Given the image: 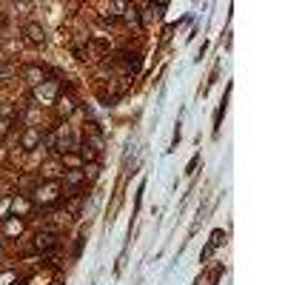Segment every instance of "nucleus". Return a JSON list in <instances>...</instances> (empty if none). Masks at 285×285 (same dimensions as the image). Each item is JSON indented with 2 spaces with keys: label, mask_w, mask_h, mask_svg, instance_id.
I'll return each instance as SVG.
<instances>
[{
  "label": "nucleus",
  "mask_w": 285,
  "mask_h": 285,
  "mask_svg": "<svg viewBox=\"0 0 285 285\" xmlns=\"http://www.w3.org/2000/svg\"><path fill=\"white\" fill-rule=\"evenodd\" d=\"M140 63H143V60H140L137 51H123V54H120V66H123L126 74H137V71H140Z\"/></svg>",
  "instance_id": "1"
},
{
  "label": "nucleus",
  "mask_w": 285,
  "mask_h": 285,
  "mask_svg": "<svg viewBox=\"0 0 285 285\" xmlns=\"http://www.w3.org/2000/svg\"><path fill=\"white\" fill-rule=\"evenodd\" d=\"M34 245H37L40 254H46V251H51V248H57V237L51 234V231H40V234L34 237Z\"/></svg>",
  "instance_id": "2"
},
{
  "label": "nucleus",
  "mask_w": 285,
  "mask_h": 285,
  "mask_svg": "<svg viewBox=\"0 0 285 285\" xmlns=\"http://www.w3.org/2000/svg\"><path fill=\"white\" fill-rule=\"evenodd\" d=\"M57 191H60V185H57V183L43 185V191H37V194H40L37 200H40V202H46V205H57Z\"/></svg>",
  "instance_id": "3"
},
{
  "label": "nucleus",
  "mask_w": 285,
  "mask_h": 285,
  "mask_svg": "<svg viewBox=\"0 0 285 285\" xmlns=\"http://www.w3.org/2000/svg\"><path fill=\"white\" fill-rule=\"evenodd\" d=\"M26 34H29L32 43H43V40H46V32H43L40 23H29V26H26Z\"/></svg>",
  "instance_id": "4"
},
{
  "label": "nucleus",
  "mask_w": 285,
  "mask_h": 285,
  "mask_svg": "<svg viewBox=\"0 0 285 285\" xmlns=\"http://www.w3.org/2000/svg\"><path fill=\"white\" fill-rule=\"evenodd\" d=\"M12 208H15V214H17V217H23V214H29V208H32V202L26 200L23 194H17L15 200H12Z\"/></svg>",
  "instance_id": "5"
},
{
  "label": "nucleus",
  "mask_w": 285,
  "mask_h": 285,
  "mask_svg": "<svg viewBox=\"0 0 285 285\" xmlns=\"http://www.w3.org/2000/svg\"><path fill=\"white\" fill-rule=\"evenodd\" d=\"M26 80L32 86H43L46 80H43V68H37V66H29L26 68Z\"/></svg>",
  "instance_id": "6"
},
{
  "label": "nucleus",
  "mask_w": 285,
  "mask_h": 285,
  "mask_svg": "<svg viewBox=\"0 0 285 285\" xmlns=\"http://www.w3.org/2000/svg\"><path fill=\"white\" fill-rule=\"evenodd\" d=\"M37 143H40V132H37V129H29V132L23 134V149H34Z\"/></svg>",
  "instance_id": "7"
},
{
  "label": "nucleus",
  "mask_w": 285,
  "mask_h": 285,
  "mask_svg": "<svg viewBox=\"0 0 285 285\" xmlns=\"http://www.w3.org/2000/svg\"><path fill=\"white\" fill-rule=\"evenodd\" d=\"M57 94V86L54 83H43V86H37V97H43V100H51Z\"/></svg>",
  "instance_id": "8"
},
{
  "label": "nucleus",
  "mask_w": 285,
  "mask_h": 285,
  "mask_svg": "<svg viewBox=\"0 0 285 285\" xmlns=\"http://www.w3.org/2000/svg\"><path fill=\"white\" fill-rule=\"evenodd\" d=\"M222 242H225V231H222V228H217V231L211 234V242H208V248H219Z\"/></svg>",
  "instance_id": "9"
},
{
  "label": "nucleus",
  "mask_w": 285,
  "mask_h": 285,
  "mask_svg": "<svg viewBox=\"0 0 285 285\" xmlns=\"http://www.w3.org/2000/svg\"><path fill=\"white\" fill-rule=\"evenodd\" d=\"M57 109H60L63 117H68V114H71V100H68V97H60V100H57Z\"/></svg>",
  "instance_id": "10"
},
{
  "label": "nucleus",
  "mask_w": 285,
  "mask_h": 285,
  "mask_svg": "<svg viewBox=\"0 0 285 285\" xmlns=\"http://www.w3.org/2000/svg\"><path fill=\"white\" fill-rule=\"evenodd\" d=\"M20 231H23V222H20V219L6 222V234H20Z\"/></svg>",
  "instance_id": "11"
},
{
  "label": "nucleus",
  "mask_w": 285,
  "mask_h": 285,
  "mask_svg": "<svg viewBox=\"0 0 285 285\" xmlns=\"http://www.w3.org/2000/svg\"><path fill=\"white\" fill-rule=\"evenodd\" d=\"M12 74H15V66H9V63L0 66V77H12Z\"/></svg>",
  "instance_id": "12"
},
{
  "label": "nucleus",
  "mask_w": 285,
  "mask_h": 285,
  "mask_svg": "<svg viewBox=\"0 0 285 285\" xmlns=\"http://www.w3.org/2000/svg\"><path fill=\"white\" fill-rule=\"evenodd\" d=\"M83 240H86V237H77V245H74V257H80V254H83Z\"/></svg>",
  "instance_id": "13"
},
{
  "label": "nucleus",
  "mask_w": 285,
  "mask_h": 285,
  "mask_svg": "<svg viewBox=\"0 0 285 285\" xmlns=\"http://www.w3.org/2000/svg\"><path fill=\"white\" fill-rule=\"evenodd\" d=\"M6 132H9V123H6V120H0V137L6 134Z\"/></svg>",
  "instance_id": "14"
}]
</instances>
